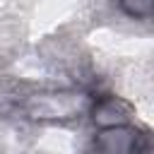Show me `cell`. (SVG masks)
Here are the masks:
<instances>
[{
  "label": "cell",
  "instance_id": "obj_1",
  "mask_svg": "<svg viewBox=\"0 0 154 154\" xmlns=\"http://www.w3.org/2000/svg\"><path fill=\"white\" fill-rule=\"evenodd\" d=\"M84 108H89V101L82 91L75 89L36 91L24 101V113L31 120H70Z\"/></svg>",
  "mask_w": 154,
  "mask_h": 154
},
{
  "label": "cell",
  "instance_id": "obj_2",
  "mask_svg": "<svg viewBox=\"0 0 154 154\" xmlns=\"http://www.w3.org/2000/svg\"><path fill=\"white\" fill-rule=\"evenodd\" d=\"M96 154H147L149 152V137L132 123L103 128L94 137Z\"/></svg>",
  "mask_w": 154,
  "mask_h": 154
},
{
  "label": "cell",
  "instance_id": "obj_3",
  "mask_svg": "<svg viewBox=\"0 0 154 154\" xmlns=\"http://www.w3.org/2000/svg\"><path fill=\"white\" fill-rule=\"evenodd\" d=\"M91 113V123L103 130V128H113V125H125L132 120V108L128 101L118 99V96H101L89 106Z\"/></svg>",
  "mask_w": 154,
  "mask_h": 154
},
{
  "label": "cell",
  "instance_id": "obj_4",
  "mask_svg": "<svg viewBox=\"0 0 154 154\" xmlns=\"http://www.w3.org/2000/svg\"><path fill=\"white\" fill-rule=\"evenodd\" d=\"M120 12L130 19H149L154 12V0H116Z\"/></svg>",
  "mask_w": 154,
  "mask_h": 154
}]
</instances>
